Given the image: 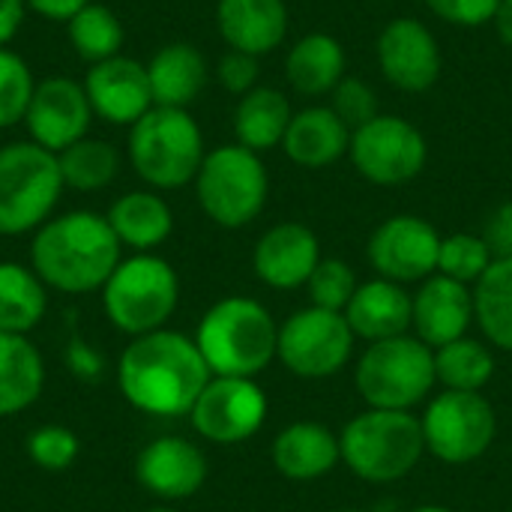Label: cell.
<instances>
[{"mask_svg":"<svg viewBox=\"0 0 512 512\" xmlns=\"http://www.w3.org/2000/svg\"><path fill=\"white\" fill-rule=\"evenodd\" d=\"M213 372L195 339L177 330L135 336L117 360V387L123 399L150 417H189Z\"/></svg>","mask_w":512,"mask_h":512,"instance_id":"cell-1","label":"cell"},{"mask_svg":"<svg viewBox=\"0 0 512 512\" xmlns=\"http://www.w3.org/2000/svg\"><path fill=\"white\" fill-rule=\"evenodd\" d=\"M123 261V246L108 219L93 210L51 216L30 240V267L48 291L93 294Z\"/></svg>","mask_w":512,"mask_h":512,"instance_id":"cell-2","label":"cell"},{"mask_svg":"<svg viewBox=\"0 0 512 512\" xmlns=\"http://www.w3.org/2000/svg\"><path fill=\"white\" fill-rule=\"evenodd\" d=\"M195 345L219 378H255L279 351V324L252 297L216 300L195 330Z\"/></svg>","mask_w":512,"mask_h":512,"instance_id":"cell-3","label":"cell"},{"mask_svg":"<svg viewBox=\"0 0 512 512\" xmlns=\"http://www.w3.org/2000/svg\"><path fill=\"white\" fill-rule=\"evenodd\" d=\"M132 171L150 189H183L195 183V174L207 156L204 132L186 108L153 105L126 141Z\"/></svg>","mask_w":512,"mask_h":512,"instance_id":"cell-4","label":"cell"},{"mask_svg":"<svg viewBox=\"0 0 512 512\" xmlns=\"http://www.w3.org/2000/svg\"><path fill=\"white\" fill-rule=\"evenodd\" d=\"M342 462L366 483H396L408 477L423 453V423L411 411L369 408L357 414L339 435Z\"/></svg>","mask_w":512,"mask_h":512,"instance_id":"cell-5","label":"cell"},{"mask_svg":"<svg viewBox=\"0 0 512 512\" xmlns=\"http://www.w3.org/2000/svg\"><path fill=\"white\" fill-rule=\"evenodd\" d=\"M177 303L180 276L153 252H135L132 258H123L102 285V312L111 327L129 339L162 330L177 312Z\"/></svg>","mask_w":512,"mask_h":512,"instance_id":"cell-6","label":"cell"},{"mask_svg":"<svg viewBox=\"0 0 512 512\" xmlns=\"http://www.w3.org/2000/svg\"><path fill=\"white\" fill-rule=\"evenodd\" d=\"M63 189L57 153L33 141L0 147V237L39 231L51 219Z\"/></svg>","mask_w":512,"mask_h":512,"instance_id":"cell-7","label":"cell"},{"mask_svg":"<svg viewBox=\"0 0 512 512\" xmlns=\"http://www.w3.org/2000/svg\"><path fill=\"white\" fill-rule=\"evenodd\" d=\"M270 177L261 156L243 144H225L204 156L195 174V198L219 228H246L267 204Z\"/></svg>","mask_w":512,"mask_h":512,"instance_id":"cell-8","label":"cell"},{"mask_svg":"<svg viewBox=\"0 0 512 512\" xmlns=\"http://www.w3.org/2000/svg\"><path fill=\"white\" fill-rule=\"evenodd\" d=\"M357 393L369 408L411 411L429 399L435 378V351L417 336L372 342L354 372Z\"/></svg>","mask_w":512,"mask_h":512,"instance_id":"cell-9","label":"cell"},{"mask_svg":"<svg viewBox=\"0 0 512 512\" xmlns=\"http://www.w3.org/2000/svg\"><path fill=\"white\" fill-rule=\"evenodd\" d=\"M426 450L447 465H468L489 453L498 417L483 393H438L420 417Z\"/></svg>","mask_w":512,"mask_h":512,"instance_id":"cell-10","label":"cell"},{"mask_svg":"<svg viewBox=\"0 0 512 512\" xmlns=\"http://www.w3.org/2000/svg\"><path fill=\"white\" fill-rule=\"evenodd\" d=\"M354 330L342 312L330 309H300L285 324H279V351L276 357L297 378L321 381L345 369L354 354Z\"/></svg>","mask_w":512,"mask_h":512,"instance_id":"cell-11","label":"cell"},{"mask_svg":"<svg viewBox=\"0 0 512 512\" xmlns=\"http://www.w3.org/2000/svg\"><path fill=\"white\" fill-rule=\"evenodd\" d=\"M348 156L357 174L375 186H402L420 177L429 159L426 135L405 117L378 114L351 132Z\"/></svg>","mask_w":512,"mask_h":512,"instance_id":"cell-12","label":"cell"},{"mask_svg":"<svg viewBox=\"0 0 512 512\" xmlns=\"http://www.w3.org/2000/svg\"><path fill=\"white\" fill-rule=\"evenodd\" d=\"M267 420V396L255 378H219L201 390L198 402L189 411L192 429L219 447H234L261 432Z\"/></svg>","mask_w":512,"mask_h":512,"instance_id":"cell-13","label":"cell"},{"mask_svg":"<svg viewBox=\"0 0 512 512\" xmlns=\"http://www.w3.org/2000/svg\"><path fill=\"white\" fill-rule=\"evenodd\" d=\"M441 234L432 222L402 213L384 219L366 246L369 264L381 279L390 282H426L438 273V255H441Z\"/></svg>","mask_w":512,"mask_h":512,"instance_id":"cell-14","label":"cell"},{"mask_svg":"<svg viewBox=\"0 0 512 512\" xmlns=\"http://www.w3.org/2000/svg\"><path fill=\"white\" fill-rule=\"evenodd\" d=\"M378 69L402 93H426L441 78V45L417 18H393L375 42Z\"/></svg>","mask_w":512,"mask_h":512,"instance_id":"cell-15","label":"cell"},{"mask_svg":"<svg viewBox=\"0 0 512 512\" xmlns=\"http://www.w3.org/2000/svg\"><path fill=\"white\" fill-rule=\"evenodd\" d=\"M93 108L90 99L84 93V84L54 75L45 78L33 87L27 114H24V126L33 144L51 150V153H63L66 147H72L75 141L90 135V123H93Z\"/></svg>","mask_w":512,"mask_h":512,"instance_id":"cell-16","label":"cell"},{"mask_svg":"<svg viewBox=\"0 0 512 512\" xmlns=\"http://www.w3.org/2000/svg\"><path fill=\"white\" fill-rule=\"evenodd\" d=\"M84 93L99 120L111 126H135L153 108L147 63L117 54L93 63L84 75Z\"/></svg>","mask_w":512,"mask_h":512,"instance_id":"cell-17","label":"cell"},{"mask_svg":"<svg viewBox=\"0 0 512 512\" xmlns=\"http://www.w3.org/2000/svg\"><path fill=\"white\" fill-rule=\"evenodd\" d=\"M135 480L153 498L171 504L186 501L207 483V456L198 444L180 435L153 438L135 459Z\"/></svg>","mask_w":512,"mask_h":512,"instance_id":"cell-18","label":"cell"},{"mask_svg":"<svg viewBox=\"0 0 512 512\" xmlns=\"http://www.w3.org/2000/svg\"><path fill=\"white\" fill-rule=\"evenodd\" d=\"M321 261V243L315 231L303 222H279L270 231L261 234L252 252L255 276L276 288V291H294L309 282Z\"/></svg>","mask_w":512,"mask_h":512,"instance_id":"cell-19","label":"cell"},{"mask_svg":"<svg viewBox=\"0 0 512 512\" xmlns=\"http://www.w3.org/2000/svg\"><path fill=\"white\" fill-rule=\"evenodd\" d=\"M474 321V291L468 285L447 279L441 273L429 276L417 297H414V321L417 339L426 342L432 351L441 345H450L468 333Z\"/></svg>","mask_w":512,"mask_h":512,"instance_id":"cell-20","label":"cell"},{"mask_svg":"<svg viewBox=\"0 0 512 512\" xmlns=\"http://www.w3.org/2000/svg\"><path fill=\"white\" fill-rule=\"evenodd\" d=\"M216 27L231 51L264 57L288 36L285 0H216Z\"/></svg>","mask_w":512,"mask_h":512,"instance_id":"cell-21","label":"cell"},{"mask_svg":"<svg viewBox=\"0 0 512 512\" xmlns=\"http://www.w3.org/2000/svg\"><path fill=\"white\" fill-rule=\"evenodd\" d=\"M357 339L384 342L405 336L414 321V297L390 279H369L357 285L348 309L342 312Z\"/></svg>","mask_w":512,"mask_h":512,"instance_id":"cell-22","label":"cell"},{"mask_svg":"<svg viewBox=\"0 0 512 512\" xmlns=\"http://www.w3.org/2000/svg\"><path fill=\"white\" fill-rule=\"evenodd\" d=\"M270 456H273L276 471L285 480L309 483V480L327 477L342 462V447H339V438L327 426L303 420V423L285 426L276 435Z\"/></svg>","mask_w":512,"mask_h":512,"instance_id":"cell-23","label":"cell"},{"mask_svg":"<svg viewBox=\"0 0 512 512\" xmlns=\"http://www.w3.org/2000/svg\"><path fill=\"white\" fill-rule=\"evenodd\" d=\"M351 147V129L336 117L330 105H309L297 111L282 138L285 156L300 168H330Z\"/></svg>","mask_w":512,"mask_h":512,"instance_id":"cell-24","label":"cell"},{"mask_svg":"<svg viewBox=\"0 0 512 512\" xmlns=\"http://www.w3.org/2000/svg\"><path fill=\"white\" fill-rule=\"evenodd\" d=\"M147 78L153 90V105L189 108L204 93L210 66L192 42H171L150 57Z\"/></svg>","mask_w":512,"mask_h":512,"instance_id":"cell-25","label":"cell"},{"mask_svg":"<svg viewBox=\"0 0 512 512\" xmlns=\"http://www.w3.org/2000/svg\"><path fill=\"white\" fill-rule=\"evenodd\" d=\"M111 231L117 234L120 246L135 252L159 249L174 231V213L159 192L132 189L123 192L105 213Z\"/></svg>","mask_w":512,"mask_h":512,"instance_id":"cell-26","label":"cell"},{"mask_svg":"<svg viewBox=\"0 0 512 512\" xmlns=\"http://www.w3.org/2000/svg\"><path fill=\"white\" fill-rule=\"evenodd\" d=\"M345 48L333 33H306L300 36L285 57V78L300 96H324L333 93L345 78Z\"/></svg>","mask_w":512,"mask_h":512,"instance_id":"cell-27","label":"cell"},{"mask_svg":"<svg viewBox=\"0 0 512 512\" xmlns=\"http://www.w3.org/2000/svg\"><path fill=\"white\" fill-rule=\"evenodd\" d=\"M45 390V363L30 336L0 333V417L36 405Z\"/></svg>","mask_w":512,"mask_h":512,"instance_id":"cell-28","label":"cell"},{"mask_svg":"<svg viewBox=\"0 0 512 512\" xmlns=\"http://www.w3.org/2000/svg\"><path fill=\"white\" fill-rule=\"evenodd\" d=\"M294 111L282 90L276 87H255L246 96H240L234 108V135L237 144L264 153L273 147H282V138L288 132Z\"/></svg>","mask_w":512,"mask_h":512,"instance_id":"cell-29","label":"cell"},{"mask_svg":"<svg viewBox=\"0 0 512 512\" xmlns=\"http://www.w3.org/2000/svg\"><path fill=\"white\" fill-rule=\"evenodd\" d=\"M48 312V288L33 267L0 261V333L27 336Z\"/></svg>","mask_w":512,"mask_h":512,"instance_id":"cell-30","label":"cell"},{"mask_svg":"<svg viewBox=\"0 0 512 512\" xmlns=\"http://www.w3.org/2000/svg\"><path fill=\"white\" fill-rule=\"evenodd\" d=\"M474 321L495 348L512 351V255L495 258L480 276L474 288Z\"/></svg>","mask_w":512,"mask_h":512,"instance_id":"cell-31","label":"cell"},{"mask_svg":"<svg viewBox=\"0 0 512 512\" xmlns=\"http://www.w3.org/2000/svg\"><path fill=\"white\" fill-rule=\"evenodd\" d=\"M66 36L75 54L84 63H102L108 57H117L123 48V24L117 12L105 3L90 0L66 21Z\"/></svg>","mask_w":512,"mask_h":512,"instance_id":"cell-32","label":"cell"},{"mask_svg":"<svg viewBox=\"0 0 512 512\" xmlns=\"http://www.w3.org/2000/svg\"><path fill=\"white\" fill-rule=\"evenodd\" d=\"M57 165L63 174V183L75 192H99L108 189L117 180L120 171V153L114 144L102 138H81L63 153H57Z\"/></svg>","mask_w":512,"mask_h":512,"instance_id":"cell-33","label":"cell"},{"mask_svg":"<svg viewBox=\"0 0 512 512\" xmlns=\"http://www.w3.org/2000/svg\"><path fill=\"white\" fill-rule=\"evenodd\" d=\"M495 375L492 351L477 339H456L450 345L435 348V378L444 390L459 393H480Z\"/></svg>","mask_w":512,"mask_h":512,"instance_id":"cell-34","label":"cell"},{"mask_svg":"<svg viewBox=\"0 0 512 512\" xmlns=\"http://www.w3.org/2000/svg\"><path fill=\"white\" fill-rule=\"evenodd\" d=\"M492 261L495 255L480 234H450L441 240L438 273L462 285H477Z\"/></svg>","mask_w":512,"mask_h":512,"instance_id":"cell-35","label":"cell"},{"mask_svg":"<svg viewBox=\"0 0 512 512\" xmlns=\"http://www.w3.org/2000/svg\"><path fill=\"white\" fill-rule=\"evenodd\" d=\"M33 87L36 81L27 60L9 48H0V129L24 123Z\"/></svg>","mask_w":512,"mask_h":512,"instance_id":"cell-36","label":"cell"},{"mask_svg":"<svg viewBox=\"0 0 512 512\" xmlns=\"http://www.w3.org/2000/svg\"><path fill=\"white\" fill-rule=\"evenodd\" d=\"M81 453V441L72 429L66 426H57V423H48V426H39L27 435V456L36 468L48 471V474H60L66 468L75 465Z\"/></svg>","mask_w":512,"mask_h":512,"instance_id":"cell-37","label":"cell"},{"mask_svg":"<svg viewBox=\"0 0 512 512\" xmlns=\"http://www.w3.org/2000/svg\"><path fill=\"white\" fill-rule=\"evenodd\" d=\"M309 288V300L318 309H330V312H345L354 291H357V276L354 270L339 261V258H321L315 273L306 282Z\"/></svg>","mask_w":512,"mask_h":512,"instance_id":"cell-38","label":"cell"},{"mask_svg":"<svg viewBox=\"0 0 512 512\" xmlns=\"http://www.w3.org/2000/svg\"><path fill=\"white\" fill-rule=\"evenodd\" d=\"M330 108L336 111V117L354 132L360 126H366L369 120H375L378 111V93L363 81V78H351L345 75L336 90L330 93Z\"/></svg>","mask_w":512,"mask_h":512,"instance_id":"cell-39","label":"cell"},{"mask_svg":"<svg viewBox=\"0 0 512 512\" xmlns=\"http://www.w3.org/2000/svg\"><path fill=\"white\" fill-rule=\"evenodd\" d=\"M426 6L453 27H483L495 18L501 0H426Z\"/></svg>","mask_w":512,"mask_h":512,"instance_id":"cell-40","label":"cell"},{"mask_svg":"<svg viewBox=\"0 0 512 512\" xmlns=\"http://www.w3.org/2000/svg\"><path fill=\"white\" fill-rule=\"evenodd\" d=\"M216 78L219 84L234 93V96H246L249 90L258 87V57L243 54V51H228L219 63H216Z\"/></svg>","mask_w":512,"mask_h":512,"instance_id":"cell-41","label":"cell"},{"mask_svg":"<svg viewBox=\"0 0 512 512\" xmlns=\"http://www.w3.org/2000/svg\"><path fill=\"white\" fill-rule=\"evenodd\" d=\"M66 366H69V372H72L75 378H81V381H96V378H102V372H105L102 354H99L96 348H90L78 333H72V339H69V345H66Z\"/></svg>","mask_w":512,"mask_h":512,"instance_id":"cell-42","label":"cell"},{"mask_svg":"<svg viewBox=\"0 0 512 512\" xmlns=\"http://www.w3.org/2000/svg\"><path fill=\"white\" fill-rule=\"evenodd\" d=\"M480 237L489 243V249H492L495 258H507V255H512V204L498 207V210L486 219V228H483Z\"/></svg>","mask_w":512,"mask_h":512,"instance_id":"cell-43","label":"cell"},{"mask_svg":"<svg viewBox=\"0 0 512 512\" xmlns=\"http://www.w3.org/2000/svg\"><path fill=\"white\" fill-rule=\"evenodd\" d=\"M24 15H27L24 0H0V48H6L18 36Z\"/></svg>","mask_w":512,"mask_h":512,"instance_id":"cell-44","label":"cell"},{"mask_svg":"<svg viewBox=\"0 0 512 512\" xmlns=\"http://www.w3.org/2000/svg\"><path fill=\"white\" fill-rule=\"evenodd\" d=\"M27 9H33L36 15H45L51 21H69L81 6H87L90 0H24Z\"/></svg>","mask_w":512,"mask_h":512,"instance_id":"cell-45","label":"cell"},{"mask_svg":"<svg viewBox=\"0 0 512 512\" xmlns=\"http://www.w3.org/2000/svg\"><path fill=\"white\" fill-rule=\"evenodd\" d=\"M492 24H495L498 39H501V42H504V45L512 51V0H501V6H498V12H495Z\"/></svg>","mask_w":512,"mask_h":512,"instance_id":"cell-46","label":"cell"},{"mask_svg":"<svg viewBox=\"0 0 512 512\" xmlns=\"http://www.w3.org/2000/svg\"><path fill=\"white\" fill-rule=\"evenodd\" d=\"M411 512H453L450 507H441V504H426V507H417V510Z\"/></svg>","mask_w":512,"mask_h":512,"instance_id":"cell-47","label":"cell"},{"mask_svg":"<svg viewBox=\"0 0 512 512\" xmlns=\"http://www.w3.org/2000/svg\"><path fill=\"white\" fill-rule=\"evenodd\" d=\"M147 512H180V510H174V507H168V504H159V507H150Z\"/></svg>","mask_w":512,"mask_h":512,"instance_id":"cell-48","label":"cell"},{"mask_svg":"<svg viewBox=\"0 0 512 512\" xmlns=\"http://www.w3.org/2000/svg\"><path fill=\"white\" fill-rule=\"evenodd\" d=\"M333 512H369V510H333Z\"/></svg>","mask_w":512,"mask_h":512,"instance_id":"cell-49","label":"cell"},{"mask_svg":"<svg viewBox=\"0 0 512 512\" xmlns=\"http://www.w3.org/2000/svg\"><path fill=\"white\" fill-rule=\"evenodd\" d=\"M378 3H387V0H378Z\"/></svg>","mask_w":512,"mask_h":512,"instance_id":"cell-50","label":"cell"}]
</instances>
